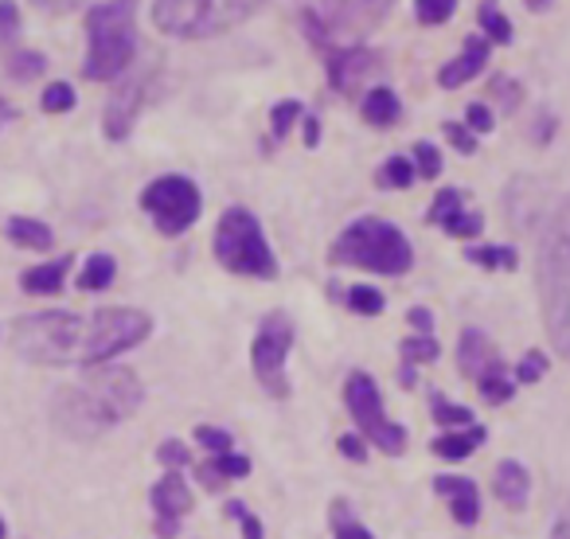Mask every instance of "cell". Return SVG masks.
Instances as JSON below:
<instances>
[{"mask_svg": "<svg viewBox=\"0 0 570 539\" xmlns=\"http://www.w3.org/2000/svg\"><path fill=\"white\" fill-rule=\"evenodd\" d=\"M141 406V383L129 367H90L79 388L56 395V422L71 438H95Z\"/></svg>", "mask_w": 570, "mask_h": 539, "instance_id": "obj_1", "label": "cell"}, {"mask_svg": "<svg viewBox=\"0 0 570 539\" xmlns=\"http://www.w3.org/2000/svg\"><path fill=\"white\" fill-rule=\"evenodd\" d=\"M539 302L551 344L570 360V196L554 207L539 243Z\"/></svg>", "mask_w": 570, "mask_h": 539, "instance_id": "obj_2", "label": "cell"}, {"mask_svg": "<svg viewBox=\"0 0 570 539\" xmlns=\"http://www.w3.org/2000/svg\"><path fill=\"white\" fill-rule=\"evenodd\" d=\"M137 56V0H102L87 12V59L82 79L110 82L129 71Z\"/></svg>", "mask_w": 570, "mask_h": 539, "instance_id": "obj_3", "label": "cell"}, {"mask_svg": "<svg viewBox=\"0 0 570 539\" xmlns=\"http://www.w3.org/2000/svg\"><path fill=\"white\" fill-rule=\"evenodd\" d=\"M333 262L336 266H364L375 274L399 278L406 274L414 262V251L406 243V235L387 219H356L344 227V235L333 243Z\"/></svg>", "mask_w": 570, "mask_h": 539, "instance_id": "obj_4", "label": "cell"}, {"mask_svg": "<svg viewBox=\"0 0 570 539\" xmlns=\"http://www.w3.org/2000/svg\"><path fill=\"white\" fill-rule=\"evenodd\" d=\"M82 341H87V317L79 313H28L12 325V349L32 364H82Z\"/></svg>", "mask_w": 570, "mask_h": 539, "instance_id": "obj_5", "label": "cell"}, {"mask_svg": "<svg viewBox=\"0 0 570 539\" xmlns=\"http://www.w3.org/2000/svg\"><path fill=\"white\" fill-rule=\"evenodd\" d=\"M266 0H157L153 24L176 40H207L227 28L243 24Z\"/></svg>", "mask_w": 570, "mask_h": 539, "instance_id": "obj_6", "label": "cell"}, {"mask_svg": "<svg viewBox=\"0 0 570 539\" xmlns=\"http://www.w3.org/2000/svg\"><path fill=\"white\" fill-rule=\"evenodd\" d=\"M215 258L223 262V270L243 274V278H277V258L269 251L262 223L254 219L246 207H227L219 215L215 227Z\"/></svg>", "mask_w": 570, "mask_h": 539, "instance_id": "obj_7", "label": "cell"}, {"mask_svg": "<svg viewBox=\"0 0 570 539\" xmlns=\"http://www.w3.org/2000/svg\"><path fill=\"white\" fill-rule=\"evenodd\" d=\"M153 333L149 313L141 310H98L87 317V341H82V364L98 367L121 352L137 349Z\"/></svg>", "mask_w": 570, "mask_h": 539, "instance_id": "obj_8", "label": "cell"}, {"mask_svg": "<svg viewBox=\"0 0 570 539\" xmlns=\"http://www.w3.org/2000/svg\"><path fill=\"white\" fill-rule=\"evenodd\" d=\"M344 403H348V414L356 419L360 434H364L367 442L380 445L383 453L406 450V430L383 414V399H380V388H375L372 375L352 372L348 383H344Z\"/></svg>", "mask_w": 570, "mask_h": 539, "instance_id": "obj_9", "label": "cell"}, {"mask_svg": "<svg viewBox=\"0 0 570 539\" xmlns=\"http://www.w3.org/2000/svg\"><path fill=\"white\" fill-rule=\"evenodd\" d=\"M141 207L153 215L160 235H184L204 212V199L188 176H160L141 192Z\"/></svg>", "mask_w": 570, "mask_h": 539, "instance_id": "obj_10", "label": "cell"}, {"mask_svg": "<svg viewBox=\"0 0 570 539\" xmlns=\"http://www.w3.org/2000/svg\"><path fill=\"white\" fill-rule=\"evenodd\" d=\"M289 349H294V321L285 317V313L262 317L258 336H254V349H250V364L262 391H269L274 399L289 395V383H285V356H289Z\"/></svg>", "mask_w": 570, "mask_h": 539, "instance_id": "obj_11", "label": "cell"}, {"mask_svg": "<svg viewBox=\"0 0 570 539\" xmlns=\"http://www.w3.org/2000/svg\"><path fill=\"white\" fill-rule=\"evenodd\" d=\"M149 500H153V512H157L160 539H173L176 531H180V516H188V508H191V489L180 469H168V473L153 484Z\"/></svg>", "mask_w": 570, "mask_h": 539, "instance_id": "obj_12", "label": "cell"}, {"mask_svg": "<svg viewBox=\"0 0 570 539\" xmlns=\"http://www.w3.org/2000/svg\"><path fill=\"white\" fill-rule=\"evenodd\" d=\"M325 63H328L333 90H341V95H356L360 82L380 67V56L367 51V48H344V51H328Z\"/></svg>", "mask_w": 570, "mask_h": 539, "instance_id": "obj_13", "label": "cell"}, {"mask_svg": "<svg viewBox=\"0 0 570 539\" xmlns=\"http://www.w3.org/2000/svg\"><path fill=\"white\" fill-rule=\"evenodd\" d=\"M141 98H145V82H137V79H126L110 95L106 114H102V129L110 141H126L129 137V129H134V121H137V110H141Z\"/></svg>", "mask_w": 570, "mask_h": 539, "instance_id": "obj_14", "label": "cell"}, {"mask_svg": "<svg viewBox=\"0 0 570 539\" xmlns=\"http://www.w3.org/2000/svg\"><path fill=\"white\" fill-rule=\"evenodd\" d=\"M434 492H442V497L450 500V512L461 528H473V523L481 520V489H476L469 477H438Z\"/></svg>", "mask_w": 570, "mask_h": 539, "instance_id": "obj_15", "label": "cell"}, {"mask_svg": "<svg viewBox=\"0 0 570 539\" xmlns=\"http://www.w3.org/2000/svg\"><path fill=\"white\" fill-rule=\"evenodd\" d=\"M391 0H325L328 24L341 32H367Z\"/></svg>", "mask_w": 570, "mask_h": 539, "instance_id": "obj_16", "label": "cell"}, {"mask_svg": "<svg viewBox=\"0 0 570 539\" xmlns=\"http://www.w3.org/2000/svg\"><path fill=\"white\" fill-rule=\"evenodd\" d=\"M484 63H489V40H484V36H469L465 51L438 71V82H442L445 90H458V87H465L469 79H476V75L484 71Z\"/></svg>", "mask_w": 570, "mask_h": 539, "instance_id": "obj_17", "label": "cell"}, {"mask_svg": "<svg viewBox=\"0 0 570 539\" xmlns=\"http://www.w3.org/2000/svg\"><path fill=\"white\" fill-rule=\"evenodd\" d=\"M458 364H461V372H465V375L481 380L484 372H497V367H504V360L497 356V349L489 344V336L476 333V329H465V333H461Z\"/></svg>", "mask_w": 570, "mask_h": 539, "instance_id": "obj_18", "label": "cell"}, {"mask_svg": "<svg viewBox=\"0 0 570 539\" xmlns=\"http://www.w3.org/2000/svg\"><path fill=\"white\" fill-rule=\"evenodd\" d=\"M71 254H63V258L56 262H43V266H32L20 274V286L28 290V294H59L67 282V270H71Z\"/></svg>", "mask_w": 570, "mask_h": 539, "instance_id": "obj_19", "label": "cell"}, {"mask_svg": "<svg viewBox=\"0 0 570 539\" xmlns=\"http://www.w3.org/2000/svg\"><path fill=\"white\" fill-rule=\"evenodd\" d=\"M492 489H497V497L504 500V504L523 508V504H528V492H531V477H528V469H523L520 461H500V465H497V481H492Z\"/></svg>", "mask_w": 570, "mask_h": 539, "instance_id": "obj_20", "label": "cell"}, {"mask_svg": "<svg viewBox=\"0 0 570 539\" xmlns=\"http://www.w3.org/2000/svg\"><path fill=\"white\" fill-rule=\"evenodd\" d=\"M243 477H250V461L238 458V453H219V458H212V461L199 465V481H204V489H219L223 481H243Z\"/></svg>", "mask_w": 570, "mask_h": 539, "instance_id": "obj_21", "label": "cell"}, {"mask_svg": "<svg viewBox=\"0 0 570 539\" xmlns=\"http://www.w3.org/2000/svg\"><path fill=\"white\" fill-rule=\"evenodd\" d=\"M364 118L372 121V126L387 129L395 126L399 118H403V106H399V95L391 87H372L364 95Z\"/></svg>", "mask_w": 570, "mask_h": 539, "instance_id": "obj_22", "label": "cell"}, {"mask_svg": "<svg viewBox=\"0 0 570 539\" xmlns=\"http://www.w3.org/2000/svg\"><path fill=\"white\" fill-rule=\"evenodd\" d=\"M481 442H484V427H461V430H450V434L434 438L430 450L445 461H461V458H469Z\"/></svg>", "mask_w": 570, "mask_h": 539, "instance_id": "obj_23", "label": "cell"}, {"mask_svg": "<svg viewBox=\"0 0 570 539\" xmlns=\"http://www.w3.org/2000/svg\"><path fill=\"white\" fill-rule=\"evenodd\" d=\"M4 231H9L12 243L24 246V251H51V243H56V235H51L48 223L28 219V215H12Z\"/></svg>", "mask_w": 570, "mask_h": 539, "instance_id": "obj_24", "label": "cell"}, {"mask_svg": "<svg viewBox=\"0 0 570 539\" xmlns=\"http://www.w3.org/2000/svg\"><path fill=\"white\" fill-rule=\"evenodd\" d=\"M114 274H118V262H114L110 254H90L87 266H82V274H79V290H87V294H98V290L110 286Z\"/></svg>", "mask_w": 570, "mask_h": 539, "instance_id": "obj_25", "label": "cell"}, {"mask_svg": "<svg viewBox=\"0 0 570 539\" xmlns=\"http://www.w3.org/2000/svg\"><path fill=\"white\" fill-rule=\"evenodd\" d=\"M9 79H17V82H32V79H40L43 71H48V59L40 56V51H32V48H17V51H9Z\"/></svg>", "mask_w": 570, "mask_h": 539, "instance_id": "obj_26", "label": "cell"}, {"mask_svg": "<svg viewBox=\"0 0 570 539\" xmlns=\"http://www.w3.org/2000/svg\"><path fill=\"white\" fill-rule=\"evenodd\" d=\"M465 258L476 262V266H484V270H515L520 254H515L512 246H469Z\"/></svg>", "mask_w": 570, "mask_h": 539, "instance_id": "obj_27", "label": "cell"}, {"mask_svg": "<svg viewBox=\"0 0 570 539\" xmlns=\"http://www.w3.org/2000/svg\"><path fill=\"white\" fill-rule=\"evenodd\" d=\"M476 24H481L484 40H492V43H508V40H512V24L500 17V9L492 4V0H484L481 9H476Z\"/></svg>", "mask_w": 570, "mask_h": 539, "instance_id": "obj_28", "label": "cell"}, {"mask_svg": "<svg viewBox=\"0 0 570 539\" xmlns=\"http://www.w3.org/2000/svg\"><path fill=\"white\" fill-rule=\"evenodd\" d=\"M414 176H419V173H414L411 160L391 157V160H383V165H380V173H375V184H380V188H411Z\"/></svg>", "mask_w": 570, "mask_h": 539, "instance_id": "obj_29", "label": "cell"}, {"mask_svg": "<svg viewBox=\"0 0 570 539\" xmlns=\"http://www.w3.org/2000/svg\"><path fill=\"white\" fill-rule=\"evenodd\" d=\"M399 352H403V364L414 367V364H434L442 349H438L434 336H419V333H414V336H406V341L399 344Z\"/></svg>", "mask_w": 570, "mask_h": 539, "instance_id": "obj_30", "label": "cell"}, {"mask_svg": "<svg viewBox=\"0 0 570 539\" xmlns=\"http://www.w3.org/2000/svg\"><path fill=\"white\" fill-rule=\"evenodd\" d=\"M17 40H20L17 0H0V51H17Z\"/></svg>", "mask_w": 570, "mask_h": 539, "instance_id": "obj_31", "label": "cell"}, {"mask_svg": "<svg viewBox=\"0 0 570 539\" xmlns=\"http://www.w3.org/2000/svg\"><path fill=\"white\" fill-rule=\"evenodd\" d=\"M344 302H348V310L360 313V317H375V313H383V305H387L380 290H372V286H352Z\"/></svg>", "mask_w": 570, "mask_h": 539, "instance_id": "obj_32", "label": "cell"}, {"mask_svg": "<svg viewBox=\"0 0 570 539\" xmlns=\"http://www.w3.org/2000/svg\"><path fill=\"white\" fill-rule=\"evenodd\" d=\"M430 406H434V422H442V427H450V430L473 427V411H465V406H458V403H445V395H434Z\"/></svg>", "mask_w": 570, "mask_h": 539, "instance_id": "obj_33", "label": "cell"}, {"mask_svg": "<svg viewBox=\"0 0 570 539\" xmlns=\"http://www.w3.org/2000/svg\"><path fill=\"white\" fill-rule=\"evenodd\" d=\"M414 12H419V24L434 28L458 12V0H414Z\"/></svg>", "mask_w": 570, "mask_h": 539, "instance_id": "obj_34", "label": "cell"}, {"mask_svg": "<svg viewBox=\"0 0 570 539\" xmlns=\"http://www.w3.org/2000/svg\"><path fill=\"white\" fill-rule=\"evenodd\" d=\"M476 388H481V395L489 399V403H508L512 399V380L504 375V367H497V372H484L481 380H476Z\"/></svg>", "mask_w": 570, "mask_h": 539, "instance_id": "obj_35", "label": "cell"}, {"mask_svg": "<svg viewBox=\"0 0 570 539\" xmlns=\"http://www.w3.org/2000/svg\"><path fill=\"white\" fill-rule=\"evenodd\" d=\"M40 106H43L48 114H67V110H75V87H71V82H51V87H43Z\"/></svg>", "mask_w": 570, "mask_h": 539, "instance_id": "obj_36", "label": "cell"}, {"mask_svg": "<svg viewBox=\"0 0 570 539\" xmlns=\"http://www.w3.org/2000/svg\"><path fill=\"white\" fill-rule=\"evenodd\" d=\"M333 528H336V539H375L356 516H348L344 500H336V508H333Z\"/></svg>", "mask_w": 570, "mask_h": 539, "instance_id": "obj_37", "label": "cell"}, {"mask_svg": "<svg viewBox=\"0 0 570 539\" xmlns=\"http://www.w3.org/2000/svg\"><path fill=\"white\" fill-rule=\"evenodd\" d=\"M465 207V192L461 188H442L434 199V207H430V223H445L453 212H461Z\"/></svg>", "mask_w": 570, "mask_h": 539, "instance_id": "obj_38", "label": "cell"}, {"mask_svg": "<svg viewBox=\"0 0 570 539\" xmlns=\"http://www.w3.org/2000/svg\"><path fill=\"white\" fill-rule=\"evenodd\" d=\"M414 173H419L422 180H434V176L442 173V153H438L430 141L414 145Z\"/></svg>", "mask_w": 570, "mask_h": 539, "instance_id": "obj_39", "label": "cell"}, {"mask_svg": "<svg viewBox=\"0 0 570 539\" xmlns=\"http://www.w3.org/2000/svg\"><path fill=\"white\" fill-rule=\"evenodd\" d=\"M442 227L450 231V235H458V238H473V235H481L484 219L476 212H465V207H461V212H453L450 219L442 223Z\"/></svg>", "mask_w": 570, "mask_h": 539, "instance_id": "obj_40", "label": "cell"}, {"mask_svg": "<svg viewBox=\"0 0 570 539\" xmlns=\"http://www.w3.org/2000/svg\"><path fill=\"white\" fill-rule=\"evenodd\" d=\"M196 442L204 445V450H212L215 458H219V453H230V445H235V438H230L227 430H215V427H196Z\"/></svg>", "mask_w": 570, "mask_h": 539, "instance_id": "obj_41", "label": "cell"}, {"mask_svg": "<svg viewBox=\"0 0 570 539\" xmlns=\"http://www.w3.org/2000/svg\"><path fill=\"white\" fill-rule=\"evenodd\" d=\"M489 90H492V98H500V102L508 106V110H515V106L523 102V87L508 79V75H497V79L489 82Z\"/></svg>", "mask_w": 570, "mask_h": 539, "instance_id": "obj_42", "label": "cell"}, {"mask_svg": "<svg viewBox=\"0 0 570 539\" xmlns=\"http://www.w3.org/2000/svg\"><path fill=\"white\" fill-rule=\"evenodd\" d=\"M297 118H302V102H294V98H285V102H277V106H274V137H285V134H289Z\"/></svg>", "mask_w": 570, "mask_h": 539, "instance_id": "obj_43", "label": "cell"}, {"mask_svg": "<svg viewBox=\"0 0 570 539\" xmlns=\"http://www.w3.org/2000/svg\"><path fill=\"white\" fill-rule=\"evenodd\" d=\"M547 372V356L543 352H528V356L520 360V367H515V380L520 383H539Z\"/></svg>", "mask_w": 570, "mask_h": 539, "instance_id": "obj_44", "label": "cell"}, {"mask_svg": "<svg viewBox=\"0 0 570 539\" xmlns=\"http://www.w3.org/2000/svg\"><path fill=\"white\" fill-rule=\"evenodd\" d=\"M157 458H160V465H165V469H184L191 461V453H188V445H184V442L168 438V442L157 450Z\"/></svg>", "mask_w": 570, "mask_h": 539, "instance_id": "obj_45", "label": "cell"}, {"mask_svg": "<svg viewBox=\"0 0 570 539\" xmlns=\"http://www.w3.org/2000/svg\"><path fill=\"white\" fill-rule=\"evenodd\" d=\"M227 516H235V520L243 523V536H246V539H262V523H258V516L246 512L243 500H230V504H227Z\"/></svg>", "mask_w": 570, "mask_h": 539, "instance_id": "obj_46", "label": "cell"}, {"mask_svg": "<svg viewBox=\"0 0 570 539\" xmlns=\"http://www.w3.org/2000/svg\"><path fill=\"white\" fill-rule=\"evenodd\" d=\"M445 137H450L453 149L465 153V157H469V153H476V137L469 134V126H458V121H445Z\"/></svg>", "mask_w": 570, "mask_h": 539, "instance_id": "obj_47", "label": "cell"}, {"mask_svg": "<svg viewBox=\"0 0 570 539\" xmlns=\"http://www.w3.org/2000/svg\"><path fill=\"white\" fill-rule=\"evenodd\" d=\"M465 121H469V134H492V126H497V121H492V110L489 106H481V102H473L469 106V114H465Z\"/></svg>", "mask_w": 570, "mask_h": 539, "instance_id": "obj_48", "label": "cell"}, {"mask_svg": "<svg viewBox=\"0 0 570 539\" xmlns=\"http://www.w3.org/2000/svg\"><path fill=\"white\" fill-rule=\"evenodd\" d=\"M406 321H411L414 333H419V336H430V329H434V313L422 310V305H414V310L406 313Z\"/></svg>", "mask_w": 570, "mask_h": 539, "instance_id": "obj_49", "label": "cell"}, {"mask_svg": "<svg viewBox=\"0 0 570 539\" xmlns=\"http://www.w3.org/2000/svg\"><path fill=\"white\" fill-rule=\"evenodd\" d=\"M341 453H344V458H352V461H364V458H367V445H364V438H356V434H344V438H341Z\"/></svg>", "mask_w": 570, "mask_h": 539, "instance_id": "obj_50", "label": "cell"}, {"mask_svg": "<svg viewBox=\"0 0 570 539\" xmlns=\"http://www.w3.org/2000/svg\"><path fill=\"white\" fill-rule=\"evenodd\" d=\"M32 4H40V9H48V12H67V9H75L79 0H32Z\"/></svg>", "mask_w": 570, "mask_h": 539, "instance_id": "obj_51", "label": "cell"}, {"mask_svg": "<svg viewBox=\"0 0 570 539\" xmlns=\"http://www.w3.org/2000/svg\"><path fill=\"white\" fill-rule=\"evenodd\" d=\"M317 141H321V126H317V118H305V145H309V149H317Z\"/></svg>", "mask_w": 570, "mask_h": 539, "instance_id": "obj_52", "label": "cell"}, {"mask_svg": "<svg viewBox=\"0 0 570 539\" xmlns=\"http://www.w3.org/2000/svg\"><path fill=\"white\" fill-rule=\"evenodd\" d=\"M551 129H554V118H535V137H539V145H547Z\"/></svg>", "mask_w": 570, "mask_h": 539, "instance_id": "obj_53", "label": "cell"}, {"mask_svg": "<svg viewBox=\"0 0 570 539\" xmlns=\"http://www.w3.org/2000/svg\"><path fill=\"white\" fill-rule=\"evenodd\" d=\"M551 539H570V516H562V520H559V523H554Z\"/></svg>", "mask_w": 570, "mask_h": 539, "instance_id": "obj_54", "label": "cell"}, {"mask_svg": "<svg viewBox=\"0 0 570 539\" xmlns=\"http://www.w3.org/2000/svg\"><path fill=\"white\" fill-rule=\"evenodd\" d=\"M523 4H528L531 12H543V9H551L554 0H523Z\"/></svg>", "mask_w": 570, "mask_h": 539, "instance_id": "obj_55", "label": "cell"}, {"mask_svg": "<svg viewBox=\"0 0 570 539\" xmlns=\"http://www.w3.org/2000/svg\"><path fill=\"white\" fill-rule=\"evenodd\" d=\"M0 539H4V520H0Z\"/></svg>", "mask_w": 570, "mask_h": 539, "instance_id": "obj_56", "label": "cell"}]
</instances>
